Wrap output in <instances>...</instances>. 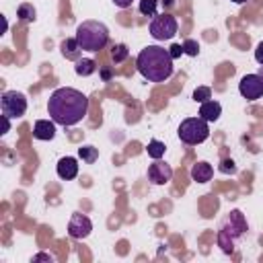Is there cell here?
Wrapping results in <instances>:
<instances>
[{"instance_id": "cell-1", "label": "cell", "mask_w": 263, "mask_h": 263, "mask_svg": "<svg viewBox=\"0 0 263 263\" xmlns=\"http://www.w3.org/2000/svg\"><path fill=\"white\" fill-rule=\"evenodd\" d=\"M47 111L58 125H76L84 119L88 111V99L80 90L64 86L51 92Z\"/></svg>"}, {"instance_id": "cell-2", "label": "cell", "mask_w": 263, "mask_h": 263, "mask_svg": "<svg viewBox=\"0 0 263 263\" xmlns=\"http://www.w3.org/2000/svg\"><path fill=\"white\" fill-rule=\"evenodd\" d=\"M136 68L148 82H164L173 76V58L160 45H146L136 58Z\"/></svg>"}, {"instance_id": "cell-3", "label": "cell", "mask_w": 263, "mask_h": 263, "mask_svg": "<svg viewBox=\"0 0 263 263\" xmlns=\"http://www.w3.org/2000/svg\"><path fill=\"white\" fill-rule=\"evenodd\" d=\"M76 41L84 51H101L109 41V29L101 21H84L76 29Z\"/></svg>"}, {"instance_id": "cell-4", "label": "cell", "mask_w": 263, "mask_h": 263, "mask_svg": "<svg viewBox=\"0 0 263 263\" xmlns=\"http://www.w3.org/2000/svg\"><path fill=\"white\" fill-rule=\"evenodd\" d=\"M247 228L249 226H247V220H245L242 212L232 210L226 216V220H224V224L220 228V234H218V245L222 247V251L224 253H232L234 251V240L240 238L247 232Z\"/></svg>"}, {"instance_id": "cell-5", "label": "cell", "mask_w": 263, "mask_h": 263, "mask_svg": "<svg viewBox=\"0 0 263 263\" xmlns=\"http://www.w3.org/2000/svg\"><path fill=\"white\" fill-rule=\"evenodd\" d=\"M177 134H179L183 144L195 146V144H201L210 138V125L203 117H187V119L181 121Z\"/></svg>"}, {"instance_id": "cell-6", "label": "cell", "mask_w": 263, "mask_h": 263, "mask_svg": "<svg viewBox=\"0 0 263 263\" xmlns=\"http://www.w3.org/2000/svg\"><path fill=\"white\" fill-rule=\"evenodd\" d=\"M148 29L156 41H166V39H173L177 35L179 25H177V18L171 14H156Z\"/></svg>"}, {"instance_id": "cell-7", "label": "cell", "mask_w": 263, "mask_h": 263, "mask_svg": "<svg viewBox=\"0 0 263 263\" xmlns=\"http://www.w3.org/2000/svg\"><path fill=\"white\" fill-rule=\"evenodd\" d=\"M0 109H2V115L10 117V119L23 117L27 111V99L18 90H6L0 99Z\"/></svg>"}, {"instance_id": "cell-8", "label": "cell", "mask_w": 263, "mask_h": 263, "mask_svg": "<svg viewBox=\"0 0 263 263\" xmlns=\"http://www.w3.org/2000/svg\"><path fill=\"white\" fill-rule=\"evenodd\" d=\"M238 92L247 101H257L263 95V80L259 74H245L238 82Z\"/></svg>"}, {"instance_id": "cell-9", "label": "cell", "mask_w": 263, "mask_h": 263, "mask_svg": "<svg viewBox=\"0 0 263 263\" xmlns=\"http://www.w3.org/2000/svg\"><path fill=\"white\" fill-rule=\"evenodd\" d=\"M90 230H92V222L88 220V216H84V214H72V218H70V222H68V234L72 236V238H76V240H82V238H86L88 234H90Z\"/></svg>"}, {"instance_id": "cell-10", "label": "cell", "mask_w": 263, "mask_h": 263, "mask_svg": "<svg viewBox=\"0 0 263 263\" xmlns=\"http://www.w3.org/2000/svg\"><path fill=\"white\" fill-rule=\"evenodd\" d=\"M171 179H173V168H171V164L162 162L160 158L154 160V162L148 166V181H150V183H154V185H164V183H168Z\"/></svg>"}, {"instance_id": "cell-11", "label": "cell", "mask_w": 263, "mask_h": 263, "mask_svg": "<svg viewBox=\"0 0 263 263\" xmlns=\"http://www.w3.org/2000/svg\"><path fill=\"white\" fill-rule=\"evenodd\" d=\"M55 171H58V177L60 179L70 181V179H74L78 175V162L72 156H64V158L58 160V168Z\"/></svg>"}, {"instance_id": "cell-12", "label": "cell", "mask_w": 263, "mask_h": 263, "mask_svg": "<svg viewBox=\"0 0 263 263\" xmlns=\"http://www.w3.org/2000/svg\"><path fill=\"white\" fill-rule=\"evenodd\" d=\"M33 136L37 140H53L55 136V121L51 119H37L33 125Z\"/></svg>"}, {"instance_id": "cell-13", "label": "cell", "mask_w": 263, "mask_h": 263, "mask_svg": "<svg viewBox=\"0 0 263 263\" xmlns=\"http://www.w3.org/2000/svg\"><path fill=\"white\" fill-rule=\"evenodd\" d=\"M60 49H62V55H64L66 60H72V62H78L80 55H82V51H84V49L78 45L76 37H68V39H64V41L60 43Z\"/></svg>"}, {"instance_id": "cell-14", "label": "cell", "mask_w": 263, "mask_h": 263, "mask_svg": "<svg viewBox=\"0 0 263 263\" xmlns=\"http://www.w3.org/2000/svg\"><path fill=\"white\" fill-rule=\"evenodd\" d=\"M212 177H214V168H212L210 162L199 160V162H195V164L191 166V179H193L195 183H208Z\"/></svg>"}, {"instance_id": "cell-15", "label": "cell", "mask_w": 263, "mask_h": 263, "mask_svg": "<svg viewBox=\"0 0 263 263\" xmlns=\"http://www.w3.org/2000/svg\"><path fill=\"white\" fill-rule=\"evenodd\" d=\"M220 115H222V105H220L218 101L210 99V101L201 103V107H199V117H203L208 123H210V121H216Z\"/></svg>"}, {"instance_id": "cell-16", "label": "cell", "mask_w": 263, "mask_h": 263, "mask_svg": "<svg viewBox=\"0 0 263 263\" xmlns=\"http://www.w3.org/2000/svg\"><path fill=\"white\" fill-rule=\"evenodd\" d=\"M74 70H76L78 76H90V74H95V70H97V62L90 60V58H80V60L76 62Z\"/></svg>"}, {"instance_id": "cell-17", "label": "cell", "mask_w": 263, "mask_h": 263, "mask_svg": "<svg viewBox=\"0 0 263 263\" xmlns=\"http://www.w3.org/2000/svg\"><path fill=\"white\" fill-rule=\"evenodd\" d=\"M16 16H18L23 23H31V21H35V16H37V10H35V6H33V4H29V2H23V4L16 8Z\"/></svg>"}, {"instance_id": "cell-18", "label": "cell", "mask_w": 263, "mask_h": 263, "mask_svg": "<svg viewBox=\"0 0 263 263\" xmlns=\"http://www.w3.org/2000/svg\"><path fill=\"white\" fill-rule=\"evenodd\" d=\"M127 55H129V49H127L125 43H115L111 47V60H113V64H121Z\"/></svg>"}, {"instance_id": "cell-19", "label": "cell", "mask_w": 263, "mask_h": 263, "mask_svg": "<svg viewBox=\"0 0 263 263\" xmlns=\"http://www.w3.org/2000/svg\"><path fill=\"white\" fill-rule=\"evenodd\" d=\"M146 150H148V156H152L154 160H158V158H162V156H164V150H166V146H164L160 140H150Z\"/></svg>"}, {"instance_id": "cell-20", "label": "cell", "mask_w": 263, "mask_h": 263, "mask_svg": "<svg viewBox=\"0 0 263 263\" xmlns=\"http://www.w3.org/2000/svg\"><path fill=\"white\" fill-rule=\"evenodd\" d=\"M78 156H80L86 164H92V162H97V158H99V150H97L95 146H82V148H78Z\"/></svg>"}, {"instance_id": "cell-21", "label": "cell", "mask_w": 263, "mask_h": 263, "mask_svg": "<svg viewBox=\"0 0 263 263\" xmlns=\"http://www.w3.org/2000/svg\"><path fill=\"white\" fill-rule=\"evenodd\" d=\"M158 0H140V12L144 16H156Z\"/></svg>"}, {"instance_id": "cell-22", "label": "cell", "mask_w": 263, "mask_h": 263, "mask_svg": "<svg viewBox=\"0 0 263 263\" xmlns=\"http://www.w3.org/2000/svg\"><path fill=\"white\" fill-rule=\"evenodd\" d=\"M210 99H212L210 86H197V88L193 90V101H195V103H205V101H210Z\"/></svg>"}, {"instance_id": "cell-23", "label": "cell", "mask_w": 263, "mask_h": 263, "mask_svg": "<svg viewBox=\"0 0 263 263\" xmlns=\"http://www.w3.org/2000/svg\"><path fill=\"white\" fill-rule=\"evenodd\" d=\"M183 51H185L187 55L195 58V55L199 53V43H197L195 39H185V41H183Z\"/></svg>"}, {"instance_id": "cell-24", "label": "cell", "mask_w": 263, "mask_h": 263, "mask_svg": "<svg viewBox=\"0 0 263 263\" xmlns=\"http://www.w3.org/2000/svg\"><path fill=\"white\" fill-rule=\"evenodd\" d=\"M168 53H171V58H173V60H177V58H181V53H185V51H183V45L175 43V45H171Z\"/></svg>"}, {"instance_id": "cell-25", "label": "cell", "mask_w": 263, "mask_h": 263, "mask_svg": "<svg viewBox=\"0 0 263 263\" xmlns=\"http://www.w3.org/2000/svg\"><path fill=\"white\" fill-rule=\"evenodd\" d=\"M220 171H222V173H234V171H236V166H234V162H232V160H228V158H226V160H222Z\"/></svg>"}, {"instance_id": "cell-26", "label": "cell", "mask_w": 263, "mask_h": 263, "mask_svg": "<svg viewBox=\"0 0 263 263\" xmlns=\"http://www.w3.org/2000/svg\"><path fill=\"white\" fill-rule=\"evenodd\" d=\"M255 60L259 62V66H263V41L257 45V49H255Z\"/></svg>"}, {"instance_id": "cell-27", "label": "cell", "mask_w": 263, "mask_h": 263, "mask_svg": "<svg viewBox=\"0 0 263 263\" xmlns=\"http://www.w3.org/2000/svg\"><path fill=\"white\" fill-rule=\"evenodd\" d=\"M33 261H53V257H51V255H47V253H39V255H35V257H33Z\"/></svg>"}, {"instance_id": "cell-28", "label": "cell", "mask_w": 263, "mask_h": 263, "mask_svg": "<svg viewBox=\"0 0 263 263\" xmlns=\"http://www.w3.org/2000/svg\"><path fill=\"white\" fill-rule=\"evenodd\" d=\"M132 2L134 0H113V4L119 6V8H127V6H132Z\"/></svg>"}, {"instance_id": "cell-29", "label": "cell", "mask_w": 263, "mask_h": 263, "mask_svg": "<svg viewBox=\"0 0 263 263\" xmlns=\"http://www.w3.org/2000/svg\"><path fill=\"white\" fill-rule=\"evenodd\" d=\"M2 123H4V134L10 129V117H6V115H2Z\"/></svg>"}, {"instance_id": "cell-30", "label": "cell", "mask_w": 263, "mask_h": 263, "mask_svg": "<svg viewBox=\"0 0 263 263\" xmlns=\"http://www.w3.org/2000/svg\"><path fill=\"white\" fill-rule=\"evenodd\" d=\"M160 2H162L164 8H173L175 6V0H160Z\"/></svg>"}, {"instance_id": "cell-31", "label": "cell", "mask_w": 263, "mask_h": 263, "mask_svg": "<svg viewBox=\"0 0 263 263\" xmlns=\"http://www.w3.org/2000/svg\"><path fill=\"white\" fill-rule=\"evenodd\" d=\"M101 74H103V78H105V80H109V78H111V72H109V70H103Z\"/></svg>"}, {"instance_id": "cell-32", "label": "cell", "mask_w": 263, "mask_h": 263, "mask_svg": "<svg viewBox=\"0 0 263 263\" xmlns=\"http://www.w3.org/2000/svg\"><path fill=\"white\" fill-rule=\"evenodd\" d=\"M259 76H261V80H263V66H259V72H257Z\"/></svg>"}, {"instance_id": "cell-33", "label": "cell", "mask_w": 263, "mask_h": 263, "mask_svg": "<svg viewBox=\"0 0 263 263\" xmlns=\"http://www.w3.org/2000/svg\"><path fill=\"white\" fill-rule=\"evenodd\" d=\"M232 2H234V4H245L247 0H232Z\"/></svg>"}]
</instances>
